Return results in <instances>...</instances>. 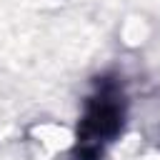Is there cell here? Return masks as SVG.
Masks as SVG:
<instances>
[{
	"mask_svg": "<svg viewBox=\"0 0 160 160\" xmlns=\"http://www.w3.org/2000/svg\"><path fill=\"white\" fill-rule=\"evenodd\" d=\"M118 120H120V110L112 100H108L105 95L98 98L85 118H82V140L85 142H95V140H102V138H110L115 130H118Z\"/></svg>",
	"mask_w": 160,
	"mask_h": 160,
	"instance_id": "6da1fadb",
	"label": "cell"
}]
</instances>
